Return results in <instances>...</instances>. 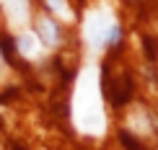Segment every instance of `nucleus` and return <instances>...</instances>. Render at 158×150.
I'll return each mask as SVG.
<instances>
[{"mask_svg":"<svg viewBox=\"0 0 158 150\" xmlns=\"http://www.w3.org/2000/svg\"><path fill=\"white\" fill-rule=\"evenodd\" d=\"M73 122L83 135H98L106 127L101 106V88H98V67H85L75 86L73 96Z\"/></svg>","mask_w":158,"mask_h":150,"instance_id":"1","label":"nucleus"},{"mask_svg":"<svg viewBox=\"0 0 158 150\" xmlns=\"http://www.w3.org/2000/svg\"><path fill=\"white\" fill-rule=\"evenodd\" d=\"M83 36H85V42H88V47L101 49V47H106V44L119 39V23L111 16V10L101 5V8L88 10L85 23H83Z\"/></svg>","mask_w":158,"mask_h":150,"instance_id":"2","label":"nucleus"},{"mask_svg":"<svg viewBox=\"0 0 158 150\" xmlns=\"http://www.w3.org/2000/svg\"><path fill=\"white\" fill-rule=\"evenodd\" d=\"M3 3V10L8 13V21L21 29V26L29 21V0H0Z\"/></svg>","mask_w":158,"mask_h":150,"instance_id":"3","label":"nucleus"},{"mask_svg":"<svg viewBox=\"0 0 158 150\" xmlns=\"http://www.w3.org/2000/svg\"><path fill=\"white\" fill-rule=\"evenodd\" d=\"M16 42H18V52L23 57H29V60H39L42 57V42H39V36L34 31H21Z\"/></svg>","mask_w":158,"mask_h":150,"instance_id":"4","label":"nucleus"},{"mask_svg":"<svg viewBox=\"0 0 158 150\" xmlns=\"http://www.w3.org/2000/svg\"><path fill=\"white\" fill-rule=\"evenodd\" d=\"M36 29H39V42H44L47 47H55V44H57L60 34H57V26H55V21H52V18L42 16V18L36 21Z\"/></svg>","mask_w":158,"mask_h":150,"instance_id":"5","label":"nucleus"},{"mask_svg":"<svg viewBox=\"0 0 158 150\" xmlns=\"http://www.w3.org/2000/svg\"><path fill=\"white\" fill-rule=\"evenodd\" d=\"M47 5L52 8L57 18H62V21H73V13H70V5L65 3V0H47Z\"/></svg>","mask_w":158,"mask_h":150,"instance_id":"6","label":"nucleus"},{"mask_svg":"<svg viewBox=\"0 0 158 150\" xmlns=\"http://www.w3.org/2000/svg\"><path fill=\"white\" fill-rule=\"evenodd\" d=\"M5 73V62H3V55H0V75Z\"/></svg>","mask_w":158,"mask_h":150,"instance_id":"7","label":"nucleus"}]
</instances>
